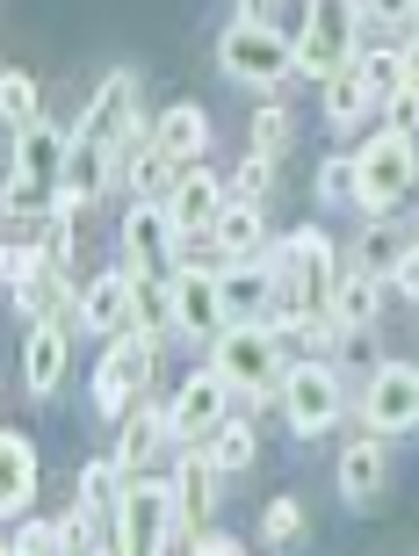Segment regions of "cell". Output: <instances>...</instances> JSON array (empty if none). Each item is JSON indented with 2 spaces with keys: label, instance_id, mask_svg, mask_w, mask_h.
<instances>
[{
  "label": "cell",
  "instance_id": "cell-1",
  "mask_svg": "<svg viewBox=\"0 0 419 556\" xmlns=\"http://www.w3.org/2000/svg\"><path fill=\"white\" fill-rule=\"evenodd\" d=\"M210 362L225 369V383L246 397V405H275V397H282V383H290V348H282L261 318L225 326L217 340H210Z\"/></svg>",
  "mask_w": 419,
  "mask_h": 556
},
{
  "label": "cell",
  "instance_id": "cell-2",
  "mask_svg": "<svg viewBox=\"0 0 419 556\" xmlns=\"http://www.w3.org/2000/svg\"><path fill=\"white\" fill-rule=\"evenodd\" d=\"M419 188V144L412 130H377V138L355 152V210L361 217H391V210L405 203Z\"/></svg>",
  "mask_w": 419,
  "mask_h": 556
},
{
  "label": "cell",
  "instance_id": "cell-3",
  "mask_svg": "<svg viewBox=\"0 0 419 556\" xmlns=\"http://www.w3.org/2000/svg\"><path fill=\"white\" fill-rule=\"evenodd\" d=\"M217 65H225V80L261 87V94H268V87L296 80V37H282L268 15H261V22L231 15L225 37H217Z\"/></svg>",
  "mask_w": 419,
  "mask_h": 556
},
{
  "label": "cell",
  "instance_id": "cell-4",
  "mask_svg": "<svg viewBox=\"0 0 419 556\" xmlns=\"http://www.w3.org/2000/svg\"><path fill=\"white\" fill-rule=\"evenodd\" d=\"M361 8L355 0H304V29H296V80H333L340 65L361 59Z\"/></svg>",
  "mask_w": 419,
  "mask_h": 556
},
{
  "label": "cell",
  "instance_id": "cell-5",
  "mask_svg": "<svg viewBox=\"0 0 419 556\" xmlns=\"http://www.w3.org/2000/svg\"><path fill=\"white\" fill-rule=\"evenodd\" d=\"M160 348L167 340H145V332H116L102 348V362H94V413L116 427V419L145 397V383L160 376Z\"/></svg>",
  "mask_w": 419,
  "mask_h": 556
},
{
  "label": "cell",
  "instance_id": "cell-6",
  "mask_svg": "<svg viewBox=\"0 0 419 556\" xmlns=\"http://www.w3.org/2000/svg\"><path fill=\"white\" fill-rule=\"evenodd\" d=\"M282 419H290L296 441H326V433L340 427V413H347V391H340V376L326 354H304V362H290V383H282Z\"/></svg>",
  "mask_w": 419,
  "mask_h": 556
},
{
  "label": "cell",
  "instance_id": "cell-7",
  "mask_svg": "<svg viewBox=\"0 0 419 556\" xmlns=\"http://www.w3.org/2000/svg\"><path fill=\"white\" fill-rule=\"evenodd\" d=\"M181 253H189V239L174 231L167 203L138 195V203L124 210V231H116V261H124L130 275H160V282H174V275H181Z\"/></svg>",
  "mask_w": 419,
  "mask_h": 556
},
{
  "label": "cell",
  "instance_id": "cell-8",
  "mask_svg": "<svg viewBox=\"0 0 419 556\" xmlns=\"http://www.w3.org/2000/svg\"><path fill=\"white\" fill-rule=\"evenodd\" d=\"M124 549L130 556H174L181 549V506H174V477L138 470L124 492Z\"/></svg>",
  "mask_w": 419,
  "mask_h": 556
},
{
  "label": "cell",
  "instance_id": "cell-9",
  "mask_svg": "<svg viewBox=\"0 0 419 556\" xmlns=\"http://www.w3.org/2000/svg\"><path fill=\"white\" fill-rule=\"evenodd\" d=\"M124 492H130V470L116 463V455H94V463H80L73 506L87 514V528H94V542H102V549H124Z\"/></svg>",
  "mask_w": 419,
  "mask_h": 556
},
{
  "label": "cell",
  "instance_id": "cell-10",
  "mask_svg": "<svg viewBox=\"0 0 419 556\" xmlns=\"http://www.w3.org/2000/svg\"><path fill=\"white\" fill-rule=\"evenodd\" d=\"M217 492H225V470H217V455L203 441L189 448H174V506H181V549H189L195 528L217 520Z\"/></svg>",
  "mask_w": 419,
  "mask_h": 556
},
{
  "label": "cell",
  "instance_id": "cell-11",
  "mask_svg": "<svg viewBox=\"0 0 419 556\" xmlns=\"http://www.w3.org/2000/svg\"><path fill=\"white\" fill-rule=\"evenodd\" d=\"M225 413H239V391L225 383V369H217V362H203V369L181 383L174 413H167V419H174V441H181V448H189V441H210Z\"/></svg>",
  "mask_w": 419,
  "mask_h": 556
},
{
  "label": "cell",
  "instance_id": "cell-12",
  "mask_svg": "<svg viewBox=\"0 0 419 556\" xmlns=\"http://www.w3.org/2000/svg\"><path fill=\"white\" fill-rule=\"evenodd\" d=\"M361 427L369 433H412L419 427V369H405V362H383L377 376H369V391H361Z\"/></svg>",
  "mask_w": 419,
  "mask_h": 556
},
{
  "label": "cell",
  "instance_id": "cell-13",
  "mask_svg": "<svg viewBox=\"0 0 419 556\" xmlns=\"http://www.w3.org/2000/svg\"><path fill=\"white\" fill-rule=\"evenodd\" d=\"M225 181H217V174H210L203 160L195 166H181V181L167 188V217H174V231H181V239H203L210 225H217V217H225Z\"/></svg>",
  "mask_w": 419,
  "mask_h": 556
},
{
  "label": "cell",
  "instance_id": "cell-14",
  "mask_svg": "<svg viewBox=\"0 0 419 556\" xmlns=\"http://www.w3.org/2000/svg\"><path fill=\"white\" fill-rule=\"evenodd\" d=\"M174 419L160 413V405H130L124 419H116V463H124L130 477L138 470H152V463H174Z\"/></svg>",
  "mask_w": 419,
  "mask_h": 556
},
{
  "label": "cell",
  "instance_id": "cell-15",
  "mask_svg": "<svg viewBox=\"0 0 419 556\" xmlns=\"http://www.w3.org/2000/svg\"><path fill=\"white\" fill-rule=\"evenodd\" d=\"M138 94H145V87H138V73H130V65H116V73H109V80L94 87V102H87V116H80V124L94 130V138L124 144L138 124H152L145 109H138Z\"/></svg>",
  "mask_w": 419,
  "mask_h": 556
},
{
  "label": "cell",
  "instance_id": "cell-16",
  "mask_svg": "<svg viewBox=\"0 0 419 556\" xmlns=\"http://www.w3.org/2000/svg\"><path fill=\"white\" fill-rule=\"evenodd\" d=\"M130 282H138V275H130L124 261H109L94 282H80V332H94V340L130 332Z\"/></svg>",
  "mask_w": 419,
  "mask_h": 556
},
{
  "label": "cell",
  "instance_id": "cell-17",
  "mask_svg": "<svg viewBox=\"0 0 419 556\" xmlns=\"http://www.w3.org/2000/svg\"><path fill=\"white\" fill-rule=\"evenodd\" d=\"M152 152L167 166H195L210 152V109L203 102H174L152 116Z\"/></svg>",
  "mask_w": 419,
  "mask_h": 556
},
{
  "label": "cell",
  "instance_id": "cell-18",
  "mask_svg": "<svg viewBox=\"0 0 419 556\" xmlns=\"http://www.w3.org/2000/svg\"><path fill=\"white\" fill-rule=\"evenodd\" d=\"M383 484H391V455H383V433H361L340 448V498L347 506H377Z\"/></svg>",
  "mask_w": 419,
  "mask_h": 556
},
{
  "label": "cell",
  "instance_id": "cell-19",
  "mask_svg": "<svg viewBox=\"0 0 419 556\" xmlns=\"http://www.w3.org/2000/svg\"><path fill=\"white\" fill-rule=\"evenodd\" d=\"M22 383H29V397H51L65 383V326L59 318H29V340H22Z\"/></svg>",
  "mask_w": 419,
  "mask_h": 556
},
{
  "label": "cell",
  "instance_id": "cell-20",
  "mask_svg": "<svg viewBox=\"0 0 419 556\" xmlns=\"http://www.w3.org/2000/svg\"><path fill=\"white\" fill-rule=\"evenodd\" d=\"M203 239L225 253V268H231V261H261V253L275 247V239H268V217H261V203H225V217H217Z\"/></svg>",
  "mask_w": 419,
  "mask_h": 556
},
{
  "label": "cell",
  "instance_id": "cell-21",
  "mask_svg": "<svg viewBox=\"0 0 419 556\" xmlns=\"http://www.w3.org/2000/svg\"><path fill=\"white\" fill-rule=\"evenodd\" d=\"M37 498V441L29 433H0V514L22 520Z\"/></svg>",
  "mask_w": 419,
  "mask_h": 556
},
{
  "label": "cell",
  "instance_id": "cell-22",
  "mask_svg": "<svg viewBox=\"0 0 419 556\" xmlns=\"http://www.w3.org/2000/svg\"><path fill=\"white\" fill-rule=\"evenodd\" d=\"M419 239H412V225H391V217H369L361 225V239H355V253H347V268H361V275H377V282H391L398 275V261L412 253Z\"/></svg>",
  "mask_w": 419,
  "mask_h": 556
},
{
  "label": "cell",
  "instance_id": "cell-23",
  "mask_svg": "<svg viewBox=\"0 0 419 556\" xmlns=\"http://www.w3.org/2000/svg\"><path fill=\"white\" fill-rule=\"evenodd\" d=\"M275 304V275L268 261H231L225 268V311H231V326H246V318H268Z\"/></svg>",
  "mask_w": 419,
  "mask_h": 556
},
{
  "label": "cell",
  "instance_id": "cell-24",
  "mask_svg": "<svg viewBox=\"0 0 419 556\" xmlns=\"http://www.w3.org/2000/svg\"><path fill=\"white\" fill-rule=\"evenodd\" d=\"M383 289L391 282H377V275H361V268H340V289H333V318H340V332H369L383 318Z\"/></svg>",
  "mask_w": 419,
  "mask_h": 556
},
{
  "label": "cell",
  "instance_id": "cell-25",
  "mask_svg": "<svg viewBox=\"0 0 419 556\" xmlns=\"http://www.w3.org/2000/svg\"><path fill=\"white\" fill-rule=\"evenodd\" d=\"M130 332H145V340H174L181 318H174V282L160 275H138L130 282Z\"/></svg>",
  "mask_w": 419,
  "mask_h": 556
},
{
  "label": "cell",
  "instance_id": "cell-26",
  "mask_svg": "<svg viewBox=\"0 0 419 556\" xmlns=\"http://www.w3.org/2000/svg\"><path fill=\"white\" fill-rule=\"evenodd\" d=\"M318 102H326V124H333V130H361V124H369V109H377V94L361 87L355 65H340L333 80H318Z\"/></svg>",
  "mask_w": 419,
  "mask_h": 556
},
{
  "label": "cell",
  "instance_id": "cell-27",
  "mask_svg": "<svg viewBox=\"0 0 419 556\" xmlns=\"http://www.w3.org/2000/svg\"><path fill=\"white\" fill-rule=\"evenodd\" d=\"M203 448L217 455V470H225V477L253 470V463H261V433H253V413H246V405H239V413H225V419H217V433H210Z\"/></svg>",
  "mask_w": 419,
  "mask_h": 556
},
{
  "label": "cell",
  "instance_id": "cell-28",
  "mask_svg": "<svg viewBox=\"0 0 419 556\" xmlns=\"http://www.w3.org/2000/svg\"><path fill=\"white\" fill-rule=\"evenodd\" d=\"M246 152H261V160L282 166L296 152V116L282 102H261V109H253V130H246Z\"/></svg>",
  "mask_w": 419,
  "mask_h": 556
},
{
  "label": "cell",
  "instance_id": "cell-29",
  "mask_svg": "<svg viewBox=\"0 0 419 556\" xmlns=\"http://www.w3.org/2000/svg\"><path fill=\"white\" fill-rule=\"evenodd\" d=\"M355 73H361V87H369V94H377V109H383L405 87V43H361Z\"/></svg>",
  "mask_w": 419,
  "mask_h": 556
},
{
  "label": "cell",
  "instance_id": "cell-30",
  "mask_svg": "<svg viewBox=\"0 0 419 556\" xmlns=\"http://www.w3.org/2000/svg\"><path fill=\"white\" fill-rule=\"evenodd\" d=\"M304 528H312V514H304V498H268V514H261V542L268 549H290V542H304Z\"/></svg>",
  "mask_w": 419,
  "mask_h": 556
},
{
  "label": "cell",
  "instance_id": "cell-31",
  "mask_svg": "<svg viewBox=\"0 0 419 556\" xmlns=\"http://www.w3.org/2000/svg\"><path fill=\"white\" fill-rule=\"evenodd\" d=\"M268 188H275V160H261V152H246V160L231 166L225 195H231V203H268Z\"/></svg>",
  "mask_w": 419,
  "mask_h": 556
},
{
  "label": "cell",
  "instance_id": "cell-32",
  "mask_svg": "<svg viewBox=\"0 0 419 556\" xmlns=\"http://www.w3.org/2000/svg\"><path fill=\"white\" fill-rule=\"evenodd\" d=\"M0 109H8V124H15V130H29V124H43V102H37V80H29V73H8V80H0Z\"/></svg>",
  "mask_w": 419,
  "mask_h": 556
},
{
  "label": "cell",
  "instance_id": "cell-33",
  "mask_svg": "<svg viewBox=\"0 0 419 556\" xmlns=\"http://www.w3.org/2000/svg\"><path fill=\"white\" fill-rule=\"evenodd\" d=\"M15 556H59L65 549V520H22L15 535H8Z\"/></svg>",
  "mask_w": 419,
  "mask_h": 556
},
{
  "label": "cell",
  "instance_id": "cell-34",
  "mask_svg": "<svg viewBox=\"0 0 419 556\" xmlns=\"http://www.w3.org/2000/svg\"><path fill=\"white\" fill-rule=\"evenodd\" d=\"M318 203H355V160H347V152H333V160L318 166Z\"/></svg>",
  "mask_w": 419,
  "mask_h": 556
},
{
  "label": "cell",
  "instance_id": "cell-35",
  "mask_svg": "<svg viewBox=\"0 0 419 556\" xmlns=\"http://www.w3.org/2000/svg\"><path fill=\"white\" fill-rule=\"evenodd\" d=\"M37 247H43V261H51V268H73V247H80V239H73V217H65V210H51V217H43Z\"/></svg>",
  "mask_w": 419,
  "mask_h": 556
},
{
  "label": "cell",
  "instance_id": "cell-36",
  "mask_svg": "<svg viewBox=\"0 0 419 556\" xmlns=\"http://www.w3.org/2000/svg\"><path fill=\"white\" fill-rule=\"evenodd\" d=\"M43 268H51V261H43V247H37V239H15V247L0 253V275H8V289H22L29 275H43Z\"/></svg>",
  "mask_w": 419,
  "mask_h": 556
},
{
  "label": "cell",
  "instance_id": "cell-37",
  "mask_svg": "<svg viewBox=\"0 0 419 556\" xmlns=\"http://www.w3.org/2000/svg\"><path fill=\"white\" fill-rule=\"evenodd\" d=\"M355 8H361L369 29H405V22L419 15V0H355Z\"/></svg>",
  "mask_w": 419,
  "mask_h": 556
},
{
  "label": "cell",
  "instance_id": "cell-38",
  "mask_svg": "<svg viewBox=\"0 0 419 556\" xmlns=\"http://www.w3.org/2000/svg\"><path fill=\"white\" fill-rule=\"evenodd\" d=\"M383 116H391V124H398V130H419V87L405 80L398 94H391V102H383Z\"/></svg>",
  "mask_w": 419,
  "mask_h": 556
},
{
  "label": "cell",
  "instance_id": "cell-39",
  "mask_svg": "<svg viewBox=\"0 0 419 556\" xmlns=\"http://www.w3.org/2000/svg\"><path fill=\"white\" fill-rule=\"evenodd\" d=\"M189 549H195V556H239V535H225V528H195Z\"/></svg>",
  "mask_w": 419,
  "mask_h": 556
},
{
  "label": "cell",
  "instance_id": "cell-40",
  "mask_svg": "<svg viewBox=\"0 0 419 556\" xmlns=\"http://www.w3.org/2000/svg\"><path fill=\"white\" fill-rule=\"evenodd\" d=\"M391 289H405V296H419V247L398 261V275H391Z\"/></svg>",
  "mask_w": 419,
  "mask_h": 556
},
{
  "label": "cell",
  "instance_id": "cell-41",
  "mask_svg": "<svg viewBox=\"0 0 419 556\" xmlns=\"http://www.w3.org/2000/svg\"><path fill=\"white\" fill-rule=\"evenodd\" d=\"M405 80L419 87V29H412V37H405Z\"/></svg>",
  "mask_w": 419,
  "mask_h": 556
},
{
  "label": "cell",
  "instance_id": "cell-42",
  "mask_svg": "<svg viewBox=\"0 0 419 556\" xmlns=\"http://www.w3.org/2000/svg\"><path fill=\"white\" fill-rule=\"evenodd\" d=\"M412 239H419V210H412Z\"/></svg>",
  "mask_w": 419,
  "mask_h": 556
}]
</instances>
